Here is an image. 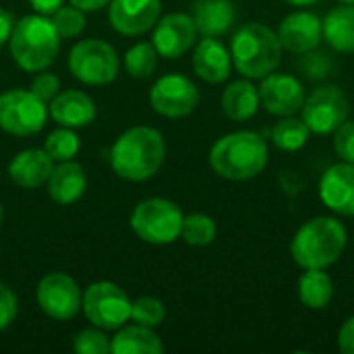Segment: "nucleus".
Instances as JSON below:
<instances>
[{
  "label": "nucleus",
  "instance_id": "obj_1",
  "mask_svg": "<svg viewBox=\"0 0 354 354\" xmlns=\"http://www.w3.org/2000/svg\"><path fill=\"white\" fill-rule=\"evenodd\" d=\"M110 168L116 176L129 183H145L153 178L166 160L164 135L147 124H137L122 131L108 153Z\"/></svg>",
  "mask_w": 354,
  "mask_h": 354
},
{
  "label": "nucleus",
  "instance_id": "obj_2",
  "mask_svg": "<svg viewBox=\"0 0 354 354\" xmlns=\"http://www.w3.org/2000/svg\"><path fill=\"white\" fill-rule=\"evenodd\" d=\"M207 160L220 178L245 183L257 178L266 170L270 162V147L255 131H232L212 145Z\"/></svg>",
  "mask_w": 354,
  "mask_h": 354
},
{
  "label": "nucleus",
  "instance_id": "obj_3",
  "mask_svg": "<svg viewBox=\"0 0 354 354\" xmlns=\"http://www.w3.org/2000/svg\"><path fill=\"white\" fill-rule=\"evenodd\" d=\"M348 243L346 226L334 216H315L301 224L290 241V257L301 270H328Z\"/></svg>",
  "mask_w": 354,
  "mask_h": 354
},
{
  "label": "nucleus",
  "instance_id": "obj_4",
  "mask_svg": "<svg viewBox=\"0 0 354 354\" xmlns=\"http://www.w3.org/2000/svg\"><path fill=\"white\" fill-rule=\"evenodd\" d=\"M232 66L251 81H261L266 75L278 71L282 62V44L278 33L259 21L241 25L230 39Z\"/></svg>",
  "mask_w": 354,
  "mask_h": 354
},
{
  "label": "nucleus",
  "instance_id": "obj_5",
  "mask_svg": "<svg viewBox=\"0 0 354 354\" xmlns=\"http://www.w3.org/2000/svg\"><path fill=\"white\" fill-rule=\"evenodd\" d=\"M62 37L58 35L48 15L31 12L15 23L8 39V52L15 64L25 73H39L54 64L60 52Z\"/></svg>",
  "mask_w": 354,
  "mask_h": 354
},
{
  "label": "nucleus",
  "instance_id": "obj_6",
  "mask_svg": "<svg viewBox=\"0 0 354 354\" xmlns=\"http://www.w3.org/2000/svg\"><path fill=\"white\" fill-rule=\"evenodd\" d=\"M183 209L166 197H147L135 205L129 218L131 230L147 245L166 247L180 239Z\"/></svg>",
  "mask_w": 354,
  "mask_h": 354
},
{
  "label": "nucleus",
  "instance_id": "obj_7",
  "mask_svg": "<svg viewBox=\"0 0 354 354\" xmlns=\"http://www.w3.org/2000/svg\"><path fill=\"white\" fill-rule=\"evenodd\" d=\"M131 309H133V301L129 299V295L110 280H97L91 282L85 290H83V299H81V311L85 315V319L102 330H118L124 324L131 322Z\"/></svg>",
  "mask_w": 354,
  "mask_h": 354
},
{
  "label": "nucleus",
  "instance_id": "obj_8",
  "mask_svg": "<svg viewBox=\"0 0 354 354\" xmlns=\"http://www.w3.org/2000/svg\"><path fill=\"white\" fill-rule=\"evenodd\" d=\"M68 71L83 85H110L120 71L116 50L104 39H81L68 52Z\"/></svg>",
  "mask_w": 354,
  "mask_h": 354
},
{
  "label": "nucleus",
  "instance_id": "obj_9",
  "mask_svg": "<svg viewBox=\"0 0 354 354\" xmlns=\"http://www.w3.org/2000/svg\"><path fill=\"white\" fill-rule=\"evenodd\" d=\"M48 104L29 87H12L0 93V129L15 137H31L48 122Z\"/></svg>",
  "mask_w": 354,
  "mask_h": 354
},
{
  "label": "nucleus",
  "instance_id": "obj_10",
  "mask_svg": "<svg viewBox=\"0 0 354 354\" xmlns=\"http://www.w3.org/2000/svg\"><path fill=\"white\" fill-rule=\"evenodd\" d=\"M348 95L336 85L313 89L301 108V118L309 127L311 135H332L348 118Z\"/></svg>",
  "mask_w": 354,
  "mask_h": 354
},
{
  "label": "nucleus",
  "instance_id": "obj_11",
  "mask_svg": "<svg viewBox=\"0 0 354 354\" xmlns=\"http://www.w3.org/2000/svg\"><path fill=\"white\" fill-rule=\"evenodd\" d=\"M199 87L180 73L162 75L149 89V104L164 118H185L199 106Z\"/></svg>",
  "mask_w": 354,
  "mask_h": 354
},
{
  "label": "nucleus",
  "instance_id": "obj_12",
  "mask_svg": "<svg viewBox=\"0 0 354 354\" xmlns=\"http://www.w3.org/2000/svg\"><path fill=\"white\" fill-rule=\"evenodd\" d=\"M83 292L77 280L64 272H50L41 276L35 288V301L44 315L56 322H71L81 311Z\"/></svg>",
  "mask_w": 354,
  "mask_h": 354
},
{
  "label": "nucleus",
  "instance_id": "obj_13",
  "mask_svg": "<svg viewBox=\"0 0 354 354\" xmlns=\"http://www.w3.org/2000/svg\"><path fill=\"white\" fill-rule=\"evenodd\" d=\"M151 31V44L158 56H164L168 60L187 54L195 46L199 35L193 17L187 12H170L166 17H160Z\"/></svg>",
  "mask_w": 354,
  "mask_h": 354
},
{
  "label": "nucleus",
  "instance_id": "obj_14",
  "mask_svg": "<svg viewBox=\"0 0 354 354\" xmlns=\"http://www.w3.org/2000/svg\"><path fill=\"white\" fill-rule=\"evenodd\" d=\"M259 102L266 112L274 116H295L301 112L305 104V87L303 83L288 73H270L259 83Z\"/></svg>",
  "mask_w": 354,
  "mask_h": 354
},
{
  "label": "nucleus",
  "instance_id": "obj_15",
  "mask_svg": "<svg viewBox=\"0 0 354 354\" xmlns=\"http://www.w3.org/2000/svg\"><path fill=\"white\" fill-rule=\"evenodd\" d=\"M162 15L160 0H110L108 21L120 35H143L153 29Z\"/></svg>",
  "mask_w": 354,
  "mask_h": 354
},
{
  "label": "nucleus",
  "instance_id": "obj_16",
  "mask_svg": "<svg viewBox=\"0 0 354 354\" xmlns=\"http://www.w3.org/2000/svg\"><path fill=\"white\" fill-rule=\"evenodd\" d=\"M276 33L286 52L307 54L324 41V23L311 10H295L280 21Z\"/></svg>",
  "mask_w": 354,
  "mask_h": 354
},
{
  "label": "nucleus",
  "instance_id": "obj_17",
  "mask_svg": "<svg viewBox=\"0 0 354 354\" xmlns=\"http://www.w3.org/2000/svg\"><path fill=\"white\" fill-rule=\"evenodd\" d=\"M322 203L344 218L354 216V164L338 162L330 166L317 185Z\"/></svg>",
  "mask_w": 354,
  "mask_h": 354
},
{
  "label": "nucleus",
  "instance_id": "obj_18",
  "mask_svg": "<svg viewBox=\"0 0 354 354\" xmlns=\"http://www.w3.org/2000/svg\"><path fill=\"white\" fill-rule=\"evenodd\" d=\"M193 71L195 75L212 85L224 83L232 71V56L230 50L218 39L203 35L193 46Z\"/></svg>",
  "mask_w": 354,
  "mask_h": 354
},
{
  "label": "nucleus",
  "instance_id": "obj_19",
  "mask_svg": "<svg viewBox=\"0 0 354 354\" xmlns=\"http://www.w3.org/2000/svg\"><path fill=\"white\" fill-rule=\"evenodd\" d=\"M48 114L58 127L77 131L89 127L95 120L97 108L89 93L81 89H66L58 91V95L48 104Z\"/></svg>",
  "mask_w": 354,
  "mask_h": 354
},
{
  "label": "nucleus",
  "instance_id": "obj_20",
  "mask_svg": "<svg viewBox=\"0 0 354 354\" xmlns=\"http://www.w3.org/2000/svg\"><path fill=\"white\" fill-rule=\"evenodd\" d=\"M52 168H54V160L46 153L44 147H27L12 156L6 174L17 187L31 191V189L46 187Z\"/></svg>",
  "mask_w": 354,
  "mask_h": 354
},
{
  "label": "nucleus",
  "instance_id": "obj_21",
  "mask_svg": "<svg viewBox=\"0 0 354 354\" xmlns=\"http://www.w3.org/2000/svg\"><path fill=\"white\" fill-rule=\"evenodd\" d=\"M85 189H87L85 168L75 160L56 162L46 180V193L58 205H73L83 197Z\"/></svg>",
  "mask_w": 354,
  "mask_h": 354
},
{
  "label": "nucleus",
  "instance_id": "obj_22",
  "mask_svg": "<svg viewBox=\"0 0 354 354\" xmlns=\"http://www.w3.org/2000/svg\"><path fill=\"white\" fill-rule=\"evenodd\" d=\"M191 17L201 35L222 37L236 23V6L232 0H197Z\"/></svg>",
  "mask_w": 354,
  "mask_h": 354
},
{
  "label": "nucleus",
  "instance_id": "obj_23",
  "mask_svg": "<svg viewBox=\"0 0 354 354\" xmlns=\"http://www.w3.org/2000/svg\"><path fill=\"white\" fill-rule=\"evenodd\" d=\"M220 106H222V112L234 120V122H245L249 118H253L261 106L259 102V89L257 85L243 77L239 81H232L224 87L222 91V97H220Z\"/></svg>",
  "mask_w": 354,
  "mask_h": 354
},
{
  "label": "nucleus",
  "instance_id": "obj_24",
  "mask_svg": "<svg viewBox=\"0 0 354 354\" xmlns=\"http://www.w3.org/2000/svg\"><path fill=\"white\" fill-rule=\"evenodd\" d=\"M110 353L112 354H162L164 342L153 332V328H145L139 324H124L114 330L110 336Z\"/></svg>",
  "mask_w": 354,
  "mask_h": 354
},
{
  "label": "nucleus",
  "instance_id": "obj_25",
  "mask_svg": "<svg viewBox=\"0 0 354 354\" xmlns=\"http://www.w3.org/2000/svg\"><path fill=\"white\" fill-rule=\"evenodd\" d=\"M324 41L340 54L354 52V6L342 4L332 8L324 19Z\"/></svg>",
  "mask_w": 354,
  "mask_h": 354
},
{
  "label": "nucleus",
  "instance_id": "obj_26",
  "mask_svg": "<svg viewBox=\"0 0 354 354\" xmlns=\"http://www.w3.org/2000/svg\"><path fill=\"white\" fill-rule=\"evenodd\" d=\"M299 301L311 311L326 309L334 297V280L326 270H303L297 284Z\"/></svg>",
  "mask_w": 354,
  "mask_h": 354
},
{
  "label": "nucleus",
  "instance_id": "obj_27",
  "mask_svg": "<svg viewBox=\"0 0 354 354\" xmlns=\"http://www.w3.org/2000/svg\"><path fill=\"white\" fill-rule=\"evenodd\" d=\"M272 139L274 145L280 151H299L303 149L309 139H311V131L309 127L303 122V118L297 116H282L280 122H276L274 131H272Z\"/></svg>",
  "mask_w": 354,
  "mask_h": 354
},
{
  "label": "nucleus",
  "instance_id": "obj_28",
  "mask_svg": "<svg viewBox=\"0 0 354 354\" xmlns=\"http://www.w3.org/2000/svg\"><path fill=\"white\" fill-rule=\"evenodd\" d=\"M122 64L133 79H147L158 66V52L151 41H137L124 52Z\"/></svg>",
  "mask_w": 354,
  "mask_h": 354
},
{
  "label": "nucleus",
  "instance_id": "obj_29",
  "mask_svg": "<svg viewBox=\"0 0 354 354\" xmlns=\"http://www.w3.org/2000/svg\"><path fill=\"white\" fill-rule=\"evenodd\" d=\"M218 236V226L216 220L207 214L195 212L185 216L183 220V232L180 239L191 245V247H207L216 241Z\"/></svg>",
  "mask_w": 354,
  "mask_h": 354
},
{
  "label": "nucleus",
  "instance_id": "obj_30",
  "mask_svg": "<svg viewBox=\"0 0 354 354\" xmlns=\"http://www.w3.org/2000/svg\"><path fill=\"white\" fill-rule=\"evenodd\" d=\"M44 149L46 153L56 162H66V160H75L79 149H81V139L75 133V129H66V127H58L54 131H50L44 139Z\"/></svg>",
  "mask_w": 354,
  "mask_h": 354
},
{
  "label": "nucleus",
  "instance_id": "obj_31",
  "mask_svg": "<svg viewBox=\"0 0 354 354\" xmlns=\"http://www.w3.org/2000/svg\"><path fill=\"white\" fill-rule=\"evenodd\" d=\"M58 35L62 39H73V37H79L83 31H85V25H87V19H85V10L77 8L75 4H62L58 10H54L50 15Z\"/></svg>",
  "mask_w": 354,
  "mask_h": 354
},
{
  "label": "nucleus",
  "instance_id": "obj_32",
  "mask_svg": "<svg viewBox=\"0 0 354 354\" xmlns=\"http://www.w3.org/2000/svg\"><path fill=\"white\" fill-rule=\"evenodd\" d=\"M166 319V305L156 297H139L133 301L131 309V322L145 326V328H158Z\"/></svg>",
  "mask_w": 354,
  "mask_h": 354
},
{
  "label": "nucleus",
  "instance_id": "obj_33",
  "mask_svg": "<svg viewBox=\"0 0 354 354\" xmlns=\"http://www.w3.org/2000/svg\"><path fill=\"white\" fill-rule=\"evenodd\" d=\"M73 351L77 354H110V336L102 328H85L73 338Z\"/></svg>",
  "mask_w": 354,
  "mask_h": 354
},
{
  "label": "nucleus",
  "instance_id": "obj_34",
  "mask_svg": "<svg viewBox=\"0 0 354 354\" xmlns=\"http://www.w3.org/2000/svg\"><path fill=\"white\" fill-rule=\"evenodd\" d=\"M332 145L336 156L340 158V162H348L354 164V120H344L334 133Z\"/></svg>",
  "mask_w": 354,
  "mask_h": 354
},
{
  "label": "nucleus",
  "instance_id": "obj_35",
  "mask_svg": "<svg viewBox=\"0 0 354 354\" xmlns=\"http://www.w3.org/2000/svg\"><path fill=\"white\" fill-rule=\"evenodd\" d=\"M29 89H31L39 100H44L46 104H50V102L58 95V91H60V79H58V75H54V73H50V71L46 68V71H39V73L31 79Z\"/></svg>",
  "mask_w": 354,
  "mask_h": 354
},
{
  "label": "nucleus",
  "instance_id": "obj_36",
  "mask_svg": "<svg viewBox=\"0 0 354 354\" xmlns=\"http://www.w3.org/2000/svg\"><path fill=\"white\" fill-rule=\"evenodd\" d=\"M19 301L12 288L4 282H0V332H4L17 317Z\"/></svg>",
  "mask_w": 354,
  "mask_h": 354
},
{
  "label": "nucleus",
  "instance_id": "obj_37",
  "mask_svg": "<svg viewBox=\"0 0 354 354\" xmlns=\"http://www.w3.org/2000/svg\"><path fill=\"white\" fill-rule=\"evenodd\" d=\"M301 66H303L305 75H309L313 79H322V77H326L330 73L332 62H330V58L326 54H317L313 50V52H307L305 54V60L301 62Z\"/></svg>",
  "mask_w": 354,
  "mask_h": 354
},
{
  "label": "nucleus",
  "instance_id": "obj_38",
  "mask_svg": "<svg viewBox=\"0 0 354 354\" xmlns=\"http://www.w3.org/2000/svg\"><path fill=\"white\" fill-rule=\"evenodd\" d=\"M338 348L344 354H354V315H351L338 332Z\"/></svg>",
  "mask_w": 354,
  "mask_h": 354
},
{
  "label": "nucleus",
  "instance_id": "obj_39",
  "mask_svg": "<svg viewBox=\"0 0 354 354\" xmlns=\"http://www.w3.org/2000/svg\"><path fill=\"white\" fill-rule=\"evenodd\" d=\"M15 17L6 10V8H2L0 6V46L2 44H8V39H10V33H12V29H15Z\"/></svg>",
  "mask_w": 354,
  "mask_h": 354
},
{
  "label": "nucleus",
  "instance_id": "obj_40",
  "mask_svg": "<svg viewBox=\"0 0 354 354\" xmlns=\"http://www.w3.org/2000/svg\"><path fill=\"white\" fill-rule=\"evenodd\" d=\"M29 6L33 8V12H39V15H52L54 10H58L66 0H27Z\"/></svg>",
  "mask_w": 354,
  "mask_h": 354
},
{
  "label": "nucleus",
  "instance_id": "obj_41",
  "mask_svg": "<svg viewBox=\"0 0 354 354\" xmlns=\"http://www.w3.org/2000/svg\"><path fill=\"white\" fill-rule=\"evenodd\" d=\"M71 4H75L77 8L85 10V12H95V10H102L104 6L110 4V0H68Z\"/></svg>",
  "mask_w": 354,
  "mask_h": 354
},
{
  "label": "nucleus",
  "instance_id": "obj_42",
  "mask_svg": "<svg viewBox=\"0 0 354 354\" xmlns=\"http://www.w3.org/2000/svg\"><path fill=\"white\" fill-rule=\"evenodd\" d=\"M284 2L290 4V6H309V4H315L319 0H284Z\"/></svg>",
  "mask_w": 354,
  "mask_h": 354
},
{
  "label": "nucleus",
  "instance_id": "obj_43",
  "mask_svg": "<svg viewBox=\"0 0 354 354\" xmlns=\"http://www.w3.org/2000/svg\"><path fill=\"white\" fill-rule=\"evenodd\" d=\"M2 218H4V212H2V203H0V228H2Z\"/></svg>",
  "mask_w": 354,
  "mask_h": 354
},
{
  "label": "nucleus",
  "instance_id": "obj_44",
  "mask_svg": "<svg viewBox=\"0 0 354 354\" xmlns=\"http://www.w3.org/2000/svg\"><path fill=\"white\" fill-rule=\"evenodd\" d=\"M340 2H342V4H353L354 6V0H340Z\"/></svg>",
  "mask_w": 354,
  "mask_h": 354
}]
</instances>
